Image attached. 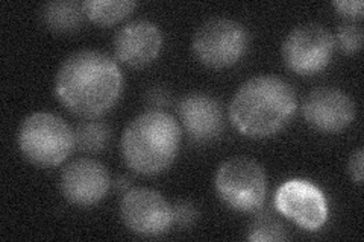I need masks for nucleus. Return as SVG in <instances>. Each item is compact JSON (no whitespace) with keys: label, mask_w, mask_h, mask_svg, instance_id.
Instances as JSON below:
<instances>
[{"label":"nucleus","mask_w":364,"mask_h":242,"mask_svg":"<svg viewBox=\"0 0 364 242\" xmlns=\"http://www.w3.org/2000/svg\"><path fill=\"white\" fill-rule=\"evenodd\" d=\"M123 91L119 64L107 53L79 50L67 56L55 76L61 105L84 120L102 117L114 108Z\"/></svg>","instance_id":"nucleus-1"},{"label":"nucleus","mask_w":364,"mask_h":242,"mask_svg":"<svg viewBox=\"0 0 364 242\" xmlns=\"http://www.w3.org/2000/svg\"><path fill=\"white\" fill-rule=\"evenodd\" d=\"M298 97L294 88L278 76H255L237 89L230 105L234 128L249 138H270L294 117Z\"/></svg>","instance_id":"nucleus-2"},{"label":"nucleus","mask_w":364,"mask_h":242,"mask_svg":"<svg viewBox=\"0 0 364 242\" xmlns=\"http://www.w3.org/2000/svg\"><path fill=\"white\" fill-rule=\"evenodd\" d=\"M179 144V123L164 111L149 109L127 126L120 150L129 170L141 176H156L175 163Z\"/></svg>","instance_id":"nucleus-3"},{"label":"nucleus","mask_w":364,"mask_h":242,"mask_svg":"<svg viewBox=\"0 0 364 242\" xmlns=\"http://www.w3.org/2000/svg\"><path fill=\"white\" fill-rule=\"evenodd\" d=\"M17 141L21 155L43 168L61 165L76 148L70 126L50 112H36L23 120Z\"/></svg>","instance_id":"nucleus-4"},{"label":"nucleus","mask_w":364,"mask_h":242,"mask_svg":"<svg viewBox=\"0 0 364 242\" xmlns=\"http://www.w3.org/2000/svg\"><path fill=\"white\" fill-rule=\"evenodd\" d=\"M219 199L237 212H257L267 197V176L257 160L235 156L225 160L214 176Z\"/></svg>","instance_id":"nucleus-5"},{"label":"nucleus","mask_w":364,"mask_h":242,"mask_svg":"<svg viewBox=\"0 0 364 242\" xmlns=\"http://www.w3.org/2000/svg\"><path fill=\"white\" fill-rule=\"evenodd\" d=\"M247 48V29L242 23L225 17H214L202 23L191 41L196 60L215 70L235 65L246 55Z\"/></svg>","instance_id":"nucleus-6"},{"label":"nucleus","mask_w":364,"mask_h":242,"mask_svg":"<svg viewBox=\"0 0 364 242\" xmlns=\"http://www.w3.org/2000/svg\"><path fill=\"white\" fill-rule=\"evenodd\" d=\"M336 41L331 31L318 23L294 28L282 43V60L290 72L313 76L331 64Z\"/></svg>","instance_id":"nucleus-7"},{"label":"nucleus","mask_w":364,"mask_h":242,"mask_svg":"<svg viewBox=\"0 0 364 242\" xmlns=\"http://www.w3.org/2000/svg\"><path fill=\"white\" fill-rule=\"evenodd\" d=\"M120 218L131 232L146 238L167 233L173 226L172 206L151 188H131L120 200Z\"/></svg>","instance_id":"nucleus-8"},{"label":"nucleus","mask_w":364,"mask_h":242,"mask_svg":"<svg viewBox=\"0 0 364 242\" xmlns=\"http://www.w3.org/2000/svg\"><path fill=\"white\" fill-rule=\"evenodd\" d=\"M275 207L279 214L299 227L318 230L328 221V202L322 189L310 180L290 179L275 194Z\"/></svg>","instance_id":"nucleus-9"},{"label":"nucleus","mask_w":364,"mask_h":242,"mask_svg":"<svg viewBox=\"0 0 364 242\" xmlns=\"http://www.w3.org/2000/svg\"><path fill=\"white\" fill-rule=\"evenodd\" d=\"M355 103L349 94L334 87H317L305 97L302 115L317 132L338 133L354 123Z\"/></svg>","instance_id":"nucleus-10"},{"label":"nucleus","mask_w":364,"mask_h":242,"mask_svg":"<svg viewBox=\"0 0 364 242\" xmlns=\"http://www.w3.org/2000/svg\"><path fill=\"white\" fill-rule=\"evenodd\" d=\"M109 187V172L96 159L73 160L63 170L60 177L63 197L77 207H91L100 203L107 197Z\"/></svg>","instance_id":"nucleus-11"},{"label":"nucleus","mask_w":364,"mask_h":242,"mask_svg":"<svg viewBox=\"0 0 364 242\" xmlns=\"http://www.w3.org/2000/svg\"><path fill=\"white\" fill-rule=\"evenodd\" d=\"M164 37L161 29L151 20L139 18L122 26L114 37L116 60L129 68L151 65L161 53Z\"/></svg>","instance_id":"nucleus-12"},{"label":"nucleus","mask_w":364,"mask_h":242,"mask_svg":"<svg viewBox=\"0 0 364 242\" xmlns=\"http://www.w3.org/2000/svg\"><path fill=\"white\" fill-rule=\"evenodd\" d=\"M178 115L190 140L198 144L218 140L225 129L222 105L210 94H187L179 101Z\"/></svg>","instance_id":"nucleus-13"},{"label":"nucleus","mask_w":364,"mask_h":242,"mask_svg":"<svg viewBox=\"0 0 364 242\" xmlns=\"http://www.w3.org/2000/svg\"><path fill=\"white\" fill-rule=\"evenodd\" d=\"M46 28L56 33H73L82 28L87 18L84 2L60 0L43 5L40 11Z\"/></svg>","instance_id":"nucleus-14"},{"label":"nucleus","mask_w":364,"mask_h":242,"mask_svg":"<svg viewBox=\"0 0 364 242\" xmlns=\"http://www.w3.org/2000/svg\"><path fill=\"white\" fill-rule=\"evenodd\" d=\"M139 6L132 0H87L84 2L85 16L90 21L102 28L117 25L131 16Z\"/></svg>","instance_id":"nucleus-15"},{"label":"nucleus","mask_w":364,"mask_h":242,"mask_svg":"<svg viewBox=\"0 0 364 242\" xmlns=\"http://www.w3.org/2000/svg\"><path fill=\"white\" fill-rule=\"evenodd\" d=\"M75 147L84 153H100L108 147L111 140V128L105 121L87 120L75 128Z\"/></svg>","instance_id":"nucleus-16"},{"label":"nucleus","mask_w":364,"mask_h":242,"mask_svg":"<svg viewBox=\"0 0 364 242\" xmlns=\"http://www.w3.org/2000/svg\"><path fill=\"white\" fill-rule=\"evenodd\" d=\"M247 241L269 242V241H287L289 235L284 224L270 212H258L247 226Z\"/></svg>","instance_id":"nucleus-17"},{"label":"nucleus","mask_w":364,"mask_h":242,"mask_svg":"<svg viewBox=\"0 0 364 242\" xmlns=\"http://www.w3.org/2000/svg\"><path fill=\"white\" fill-rule=\"evenodd\" d=\"M363 29L354 23H343L337 28L334 35L336 45L341 53L355 55L360 52L363 45Z\"/></svg>","instance_id":"nucleus-18"},{"label":"nucleus","mask_w":364,"mask_h":242,"mask_svg":"<svg viewBox=\"0 0 364 242\" xmlns=\"http://www.w3.org/2000/svg\"><path fill=\"white\" fill-rule=\"evenodd\" d=\"M173 211V226H178L181 229H188L198 221L199 211L195 203L188 200H178L175 204H172Z\"/></svg>","instance_id":"nucleus-19"},{"label":"nucleus","mask_w":364,"mask_h":242,"mask_svg":"<svg viewBox=\"0 0 364 242\" xmlns=\"http://www.w3.org/2000/svg\"><path fill=\"white\" fill-rule=\"evenodd\" d=\"M333 6L340 16L349 20H360L364 16L363 0H337Z\"/></svg>","instance_id":"nucleus-20"},{"label":"nucleus","mask_w":364,"mask_h":242,"mask_svg":"<svg viewBox=\"0 0 364 242\" xmlns=\"http://www.w3.org/2000/svg\"><path fill=\"white\" fill-rule=\"evenodd\" d=\"M170 100L172 99H170L168 89L163 85H156V87L149 88L146 93V97H144V101L154 111H161L163 108H166L168 105Z\"/></svg>","instance_id":"nucleus-21"},{"label":"nucleus","mask_w":364,"mask_h":242,"mask_svg":"<svg viewBox=\"0 0 364 242\" xmlns=\"http://www.w3.org/2000/svg\"><path fill=\"white\" fill-rule=\"evenodd\" d=\"M363 159H364L363 148H358L355 153L350 155L349 163H348L349 177L355 183V185H361L363 183Z\"/></svg>","instance_id":"nucleus-22"},{"label":"nucleus","mask_w":364,"mask_h":242,"mask_svg":"<svg viewBox=\"0 0 364 242\" xmlns=\"http://www.w3.org/2000/svg\"><path fill=\"white\" fill-rule=\"evenodd\" d=\"M127 187H129L128 179H127V177H120V179L117 180V188H119V189H123L124 192H127V191H128Z\"/></svg>","instance_id":"nucleus-23"}]
</instances>
